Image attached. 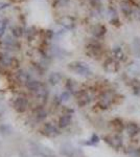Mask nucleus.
Returning <instances> with one entry per match:
<instances>
[{
    "mask_svg": "<svg viewBox=\"0 0 140 157\" xmlns=\"http://www.w3.org/2000/svg\"><path fill=\"white\" fill-rule=\"evenodd\" d=\"M30 150L35 155L39 157H57L49 148L41 145V144L30 143Z\"/></svg>",
    "mask_w": 140,
    "mask_h": 157,
    "instance_id": "nucleus-1",
    "label": "nucleus"
},
{
    "mask_svg": "<svg viewBox=\"0 0 140 157\" xmlns=\"http://www.w3.org/2000/svg\"><path fill=\"white\" fill-rule=\"evenodd\" d=\"M69 69L72 70L73 72L78 73V75H91V70L90 68L87 66V64H85L84 62H78V61H75V62H72L69 64Z\"/></svg>",
    "mask_w": 140,
    "mask_h": 157,
    "instance_id": "nucleus-2",
    "label": "nucleus"
},
{
    "mask_svg": "<svg viewBox=\"0 0 140 157\" xmlns=\"http://www.w3.org/2000/svg\"><path fill=\"white\" fill-rule=\"evenodd\" d=\"M112 101H113V94H112L111 92H106L101 95L100 98H99L98 106L101 109H107L111 105Z\"/></svg>",
    "mask_w": 140,
    "mask_h": 157,
    "instance_id": "nucleus-3",
    "label": "nucleus"
},
{
    "mask_svg": "<svg viewBox=\"0 0 140 157\" xmlns=\"http://www.w3.org/2000/svg\"><path fill=\"white\" fill-rule=\"evenodd\" d=\"M14 107L18 112H24L27 108V100L23 97L17 98L14 103Z\"/></svg>",
    "mask_w": 140,
    "mask_h": 157,
    "instance_id": "nucleus-4",
    "label": "nucleus"
},
{
    "mask_svg": "<svg viewBox=\"0 0 140 157\" xmlns=\"http://www.w3.org/2000/svg\"><path fill=\"white\" fill-rule=\"evenodd\" d=\"M87 52H88V55H90L92 58H97L98 56L101 55V47H100V45H99V44H95V43L88 45Z\"/></svg>",
    "mask_w": 140,
    "mask_h": 157,
    "instance_id": "nucleus-5",
    "label": "nucleus"
},
{
    "mask_svg": "<svg viewBox=\"0 0 140 157\" xmlns=\"http://www.w3.org/2000/svg\"><path fill=\"white\" fill-rule=\"evenodd\" d=\"M44 134L49 136V137H55V136H57L59 134V130H58L57 126L53 125L51 123L46 124L44 127Z\"/></svg>",
    "mask_w": 140,
    "mask_h": 157,
    "instance_id": "nucleus-6",
    "label": "nucleus"
},
{
    "mask_svg": "<svg viewBox=\"0 0 140 157\" xmlns=\"http://www.w3.org/2000/svg\"><path fill=\"white\" fill-rule=\"evenodd\" d=\"M63 153L68 157H84V155L81 152H78V150H75L74 148L70 146H65L63 147Z\"/></svg>",
    "mask_w": 140,
    "mask_h": 157,
    "instance_id": "nucleus-7",
    "label": "nucleus"
},
{
    "mask_svg": "<svg viewBox=\"0 0 140 157\" xmlns=\"http://www.w3.org/2000/svg\"><path fill=\"white\" fill-rule=\"evenodd\" d=\"M35 93H36V95H37V98H38V101H39V102H41V103L46 102V100L48 98V90H47V88L45 87V86L42 85L41 87L36 91Z\"/></svg>",
    "mask_w": 140,
    "mask_h": 157,
    "instance_id": "nucleus-8",
    "label": "nucleus"
},
{
    "mask_svg": "<svg viewBox=\"0 0 140 157\" xmlns=\"http://www.w3.org/2000/svg\"><path fill=\"white\" fill-rule=\"evenodd\" d=\"M105 140L107 141V143L109 144L111 147H113V148L115 149H119L121 147V145H123V143H121V139L119 136H108V137H105Z\"/></svg>",
    "mask_w": 140,
    "mask_h": 157,
    "instance_id": "nucleus-9",
    "label": "nucleus"
},
{
    "mask_svg": "<svg viewBox=\"0 0 140 157\" xmlns=\"http://www.w3.org/2000/svg\"><path fill=\"white\" fill-rule=\"evenodd\" d=\"M91 102V95L89 94V92H81L80 95L78 98V104L80 106H86Z\"/></svg>",
    "mask_w": 140,
    "mask_h": 157,
    "instance_id": "nucleus-10",
    "label": "nucleus"
},
{
    "mask_svg": "<svg viewBox=\"0 0 140 157\" xmlns=\"http://www.w3.org/2000/svg\"><path fill=\"white\" fill-rule=\"evenodd\" d=\"M17 81L20 83V84H25L27 85L28 84V82L30 81V77L29 75L27 72L25 71H19L17 73Z\"/></svg>",
    "mask_w": 140,
    "mask_h": 157,
    "instance_id": "nucleus-11",
    "label": "nucleus"
},
{
    "mask_svg": "<svg viewBox=\"0 0 140 157\" xmlns=\"http://www.w3.org/2000/svg\"><path fill=\"white\" fill-rule=\"evenodd\" d=\"M105 69L108 72H116L118 70V64L114 60H108L105 63Z\"/></svg>",
    "mask_w": 140,
    "mask_h": 157,
    "instance_id": "nucleus-12",
    "label": "nucleus"
},
{
    "mask_svg": "<svg viewBox=\"0 0 140 157\" xmlns=\"http://www.w3.org/2000/svg\"><path fill=\"white\" fill-rule=\"evenodd\" d=\"M106 33V27L101 24H97L92 29V34L94 35L95 37H101L104 36Z\"/></svg>",
    "mask_w": 140,
    "mask_h": 157,
    "instance_id": "nucleus-13",
    "label": "nucleus"
},
{
    "mask_svg": "<svg viewBox=\"0 0 140 157\" xmlns=\"http://www.w3.org/2000/svg\"><path fill=\"white\" fill-rule=\"evenodd\" d=\"M127 131H128L129 135L134 136L139 132V127L135 123H130L129 125L127 126Z\"/></svg>",
    "mask_w": 140,
    "mask_h": 157,
    "instance_id": "nucleus-14",
    "label": "nucleus"
},
{
    "mask_svg": "<svg viewBox=\"0 0 140 157\" xmlns=\"http://www.w3.org/2000/svg\"><path fill=\"white\" fill-rule=\"evenodd\" d=\"M70 123H71V115L70 114L63 115L62 117L60 118V121H59L60 127H62V128H65V127H67V126H69Z\"/></svg>",
    "mask_w": 140,
    "mask_h": 157,
    "instance_id": "nucleus-15",
    "label": "nucleus"
},
{
    "mask_svg": "<svg viewBox=\"0 0 140 157\" xmlns=\"http://www.w3.org/2000/svg\"><path fill=\"white\" fill-rule=\"evenodd\" d=\"M26 86H27V88H28V89H30L32 91H34V92H36V91H37L40 87H41L42 84L39 82V81L30 80L29 82H28V84H27Z\"/></svg>",
    "mask_w": 140,
    "mask_h": 157,
    "instance_id": "nucleus-16",
    "label": "nucleus"
},
{
    "mask_svg": "<svg viewBox=\"0 0 140 157\" xmlns=\"http://www.w3.org/2000/svg\"><path fill=\"white\" fill-rule=\"evenodd\" d=\"M61 80H62V75L59 72H53L49 75V82L52 85H57L58 83L61 82Z\"/></svg>",
    "mask_w": 140,
    "mask_h": 157,
    "instance_id": "nucleus-17",
    "label": "nucleus"
},
{
    "mask_svg": "<svg viewBox=\"0 0 140 157\" xmlns=\"http://www.w3.org/2000/svg\"><path fill=\"white\" fill-rule=\"evenodd\" d=\"M13 58L9 57V56L7 55H3L0 57V63H1L3 66H11L12 63H13Z\"/></svg>",
    "mask_w": 140,
    "mask_h": 157,
    "instance_id": "nucleus-18",
    "label": "nucleus"
},
{
    "mask_svg": "<svg viewBox=\"0 0 140 157\" xmlns=\"http://www.w3.org/2000/svg\"><path fill=\"white\" fill-rule=\"evenodd\" d=\"M121 11H123V13L126 16H129V15H131L132 13V9H131V4L129 3V2L127 1H123L121 2Z\"/></svg>",
    "mask_w": 140,
    "mask_h": 157,
    "instance_id": "nucleus-19",
    "label": "nucleus"
},
{
    "mask_svg": "<svg viewBox=\"0 0 140 157\" xmlns=\"http://www.w3.org/2000/svg\"><path fill=\"white\" fill-rule=\"evenodd\" d=\"M47 115V112L44 110V109H39L37 110V112L35 113V117L37 121H43Z\"/></svg>",
    "mask_w": 140,
    "mask_h": 157,
    "instance_id": "nucleus-20",
    "label": "nucleus"
},
{
    "mask_svg": "<svg viewBox=\"0 0 140 157\" xmlns=\"http://www.w3.org/2000/svg\"><path fill=\"white\" fill-rule=\"evenodd\" d=\"M3 42H4V44L7 45V46H9V47H15V46H17V42L15 41L14 39H12L11 37H6V39L3 40Z\"/></svg>",
    "mask_w": 140,
    "mask_h": 157,
    "instance_id": "nucleus-21",
    "label": "nucleus"
},
{
    "mask_svg": "<svg viewBox=\"0 0 140 157\" xmlns=\"http://www.w3.org/2000/svg\"><path fill=\"white\" fill-rule=\"evenodd\" d=\"M133 90L135 94L140 95V83H136V84L133 85Z\"/></svg>",
    "mask_w": 140,
    "mask_h": 157,
    "instance_id": "nucleus-22",
    "label": "nucleus"
},
{
    "mask_svg": "<svg viewBox=\"0 0 140 157\" xmlns=\"http://www.w3.org/2000/svg\"><path fill=\"white\" fill-rule=\"evenodd\" d=\"M114 54H115L116 57H117V58H119V59H121V58L123 57V52H121V49L119 48V47H116V48L114 49Z\"/></svg>",
    "mask_w": 140,
    "mask_h": 157,
    "instance_id": "nucleus-23",
    "label": "nucleus"
},
{
    "mask_svg": "<svg viewBox=\"0 0 140 157\" xmlns=\"http://www.w3.org/2000/svg\"><path fill=\"white\" fill-rule=\"evenodd\" d=\"M113 124H114V126L116 127L117 130H121V129H123V123H121V121H119V120H115V121H113Z\"/></svg>",
    "mask_w": 140,
    "mask_h": 157,
    "instance_id": "nucleus-24",
    "label": "nucleus"
},
{
    "mask_svg": "<svg viewBox=\"0 0 140 157\" xmlns=\"http://www.w3.org/2000/svg\"><path fill=\"white\" fill-rule=\"evenodd\" d=\"M68 98H69V94H68L67 92H64L61 95V101H62V102H66V101H68Z\"/></svg>",
    "mask_w": 140,
    "mask_h": 157,
    "instance_id": "nucleus-25",
    "label": "nucleus"
},
{
    "mask_svg": "<svg viewBox=\"0 0 140 157\" xmlns=\"http://www.w3.org/2000/svg\"><path fill=\"white\" fill-rule=\"evenodd\" d=\"M3 112H4V107L1 105V104H0V115H1Z\"/></svg>",
    "mask_w": 140,
    "mask_h": 157,
    "instance_id": "nucleus-26",
    "label": "nucleus"
}]
</instances>
